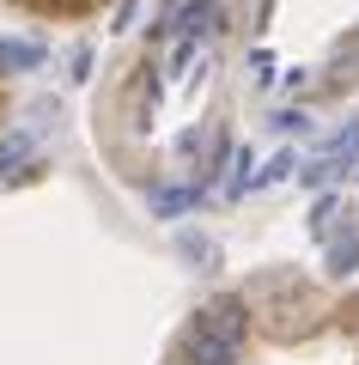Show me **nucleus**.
Returning a JSON list of instances; mask_svg holds the SVG:
<instances>
[{"instance_id": "obj_2", "label": "nucleus", "mask_w": 359, "mask_h": 365, "mask_svg": "<svg viewBox=\"0 0 359 365\" xmlns=\"http://www.w3.org/2000/svg\"><path fill=\"white\" fill-rule=\"evenodd\" d=\"M31 165H37V134H31V128H6V134H0V182L25 177Z\"/></svg>"}, {"instance_id": "obj_4", "label": "nucleus", "mask_w": 359, "mask_h": 365, "mask_svg": "<svg viewBox=\"0 0 359 365\" xmlns=\"http://www.w3.org/2000/svg\"><path fill=\"white\" fill-rule=\"evenodd\" d=\"M329 274H359V232L353 225H341L329 237Z\"/></svg>"}, {"instance_id": "obj_5", "label": "nucleus", "mask_w": 359, "mask_h": 365, "mask_svg": "<svg viewBox=\"0 0 359 365\" xmlns=\"http://www.w3.org/2000/svg\"><path fill=\"white\" fill-rule=\"evenodd\" d=\"M310 232H317L323 244H329V237L341 232V201H335V195H323L317 207H310Z\"/></svg>"}, {"instance_id": "obj_9", "label": "nucleus", "mask_w": 359, "mask_h": 365, "mask_svg": "<svg viewBox=\"0 0 359 365\" xmlns=\"http://www.w3.org/2000/svg\"><path fill=\"white\" fill-rule=\"evenodd\" d=\"M286 170H293V158H286V153H280V158H274V165H268V170H262V177H256V182H280V177H286Z\"/></svg>"}, {"instance_id": "obj_7", "label": "nucleus", "mask_w": 359, "mask_h": 365, "mask_svg": "<svg viewBox=\"0 0 359 365\" xmlns=\"http://www.w3.org/2000/svg\"><path fill=\"white\" fill-rule=\"evenodd\" d=\"M329 73H335V86H347V79H359V31L335 49V61H329Z\"/></svg>"}, {"instance_id": "obj_6", "label": "nucleus", "mask_w": 359, "mask_h": 365, "mask_svg": "<svg viewBox=\"0 0 359 365\" xmlns=\"http://www.w3.org/2000/svg\"><path fill=\"white\" fill-rule=\"evenodd\" d=\"M177 256H183V262H201V268H213V262H219V250H213V237L183 232V237H177Z\"/></svg>"}, {"instance_id": "obj_3", "label": "nucleus", "mask_w": 359, "mask_h": 365, "mask_svg": "<svg viewBox=\"0 0 359 365\" xmlns=\"http://www.w3.org/2000/svg\"><path fill=\"white\" fill-rule=\"evenodd\" d=\"M43 61V43L31 37H0V73H31Z\"/></svg>"}, {"instance_id": "obj_8", "label": "nucleus", "mask_w": 359, "mask_h": 365, "mask_svg": "<svg viewBox=\"0 0 359 365\" xmlns=\"http://www.w3.org/2000/svg\"><path fill=\"white\" fill-rule=\"evenodd\" d=\"M195 207V189H153V213H189Z\"/></svg>"}, {"instance_id": "obj_1", "label": "nucleus", "mask_w": 359, "mask_h": 365, "mask_svg": "<svg viewBox=\"0 0 359 365\" xmlns=\"http://www.w3.org/2000/svg\"><path fill=\"white\" fill-rule=\"evenodd\" d=\"M238 341H244V304L219 299L183 335V365H238Z\"/></svg>"}]
</instances>
